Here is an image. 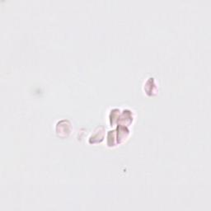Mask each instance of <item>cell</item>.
<instances>
[{"instance_id":"cell-2","label":"cell","mask_w":211,"mask_h":211,"mask_svg":"<svg viewBox=\"0 0 211 211\" xmlns=\"http://www.w3.org/2000/svg\"><path fill=\"white\" fill-rule=\"evenodd\" d=\"M103 138V130L102 131H96V134L92 135V137L89 139V142L91 143H98V142H101Z\"/></svg>"},{"instance_id":"cell-4","label":"cell","mask_w":211,"mask_h":211,"mask_svg":"<svg viewBox=\"0 0 211 211\" xmlns=\"http://www.w3.org/2000/svg\"><path fill=\"white\" fill-rule=\"evenodd\" d=\"M107 144L108 146L111 147V146L116 145V134H115V131H109L108 133V136H107Z\"/></svg>"},{"instance_id":"cell-3","label":"cell","mask_w":211,"mask_h":211,"mask_svg":"<svg viewBox=\"0 0 211 211\" xmlns=\"http://www.w3.org/2000/svg\"><path fill=\"white\" fill-rule=\"evenodd\" d=\"M119 116H120V111L118 109H114L111 111V113L110 115V120H111V125H115L116 122H118Z\"/></svg>"},{"instance_id":"cell-1","label":"cell","mask_w":211,"mask_h":211,"mask_svg":"<svg viewBox=\"0 0 211 211\" xmlns=\"http://www.w3.org/2000/svg\"><path fill=\"white\" fill-rule=\"evenodd\" d=\"M129 136V129L127 127H125L124 125H118L117 127V143H122L123 141H125L127 137Z\"/></svg>"}]
</instances>
